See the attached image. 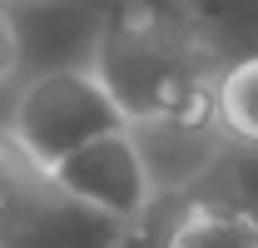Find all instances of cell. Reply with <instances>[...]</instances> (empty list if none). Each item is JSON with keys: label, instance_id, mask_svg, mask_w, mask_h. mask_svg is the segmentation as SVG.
I'll list each match as a JSON object with an SVG mask.
<instances>
[{"label": "cell", "instance_id": "ba28073f", "mask_svg": "<svg viewBox=\"0 0 258 248\" xmlns=\"http://www.w3.org/2000/svg\"><path fill=\"white\" fill-rule=\"evenodd\" d=\"M114 248H164V228H154V214H149L144 223H134Z\"/></svg>", "mask_w": 258, "mask_h": 248}, {"label": "cell", "instance_id": "8992f818", "mask_svg": "<svg viewBox=\"0 0 258 248\" xmlns=\"http://www.w3.org/2000/svg\"><path fill=\"white\" fill-rule=\"evenodd\" d=\"M164 248H258V228L219 204L184 199V209L164 228Z\"/></svg>", "mask_w": 258, "mask_h": 248}, {"label": "cell", "instance_id": "3957f363", "mask_svg": "<svg viewBox=\"0 0 258 248\" xmlns=\"http://www.w3.org/2000/svg\"><path fill=\"white\" fill-rule=\"evenodd\" d=\"M45 179L55 189H64L70 199H80V204H90L99 214L119 218L129 228L144 223V218L159 209V199H154V189H149V174H144V164H139V149H134L129 129H114V134H104L95 144L75 149V154L60 159Z\"/></svg>", "mask_w": 258, "mask_h": 248}, {"label": "cell", "instance_id": "5b68a950", "mask_svg": "<svg viewBox=\"0 0 258 248\" xmlns=\"http://www.w3.org/2000/svg\"><path fill=\"white\" fill-rule=\"evenodd\" d=\"M209 109H214V129L228 144H258V55L224 60Z\"/></svg>", "mask_w": 258, "mask_h": 248}, {"label": "cell", "instance_id": "52a82bcc", "mask_svg": "<svg viewBox=\"0 0 258 248\" xmlns=\"http://www.w3.org/2000/svg\"><path fill=\"white\" fill-rule=\"evenodd\" d=\"M15 65H20V35H15V20L0 10V85L15 75Z\"/></svg>", "mask_w": 258, "mask_h": 248}, {"label": "cell", "instance_id": "277c9868", "mask_svg": "<svg viewBox=\"0 0 258 248\" xmlns=\"http://www.w3.org/2000/svg\"><path fill=\"white\" fill-rule=\"evenodd\" d=\"M124 129L139 149L154 199H169V194L189 199L228 144L214 129V119H159V124H124Z\"/></svg>", "mask_w": 258, "mask_h": 248}, {"label": "cell", "instance_id": "7a4b0ae2", "mask_svg": "<svg viewBox=\"0 0 258 248\" xmlns=\"http://www.w3.org/2000/svg\"><path fill=\"white\" fill-rule=\"evenodd\" d=\"M114 129H124V114L90 75V65H50L15 94L5 144L30 169L50 174L60 159H70L75 149L95 144Z\"/></svg>", "mask_w": 258, "mask_h": 248}, {"label": "cell", "instance_id": "6da1fadb", "mask_svg": "<svg viewBox=\"0 0 258 248\" xmlns=\"http://www.w3.org/2000/svg\"><path fill=\"white\" fill-rule=\"evenodd\" d=\"M219 50L204 40L184 10L159 0H119L95 30L90 75L124 124H159V119H214V80Z\"/></svg>", "mask_w": 258, "mask_h": 248}]
</instances>
